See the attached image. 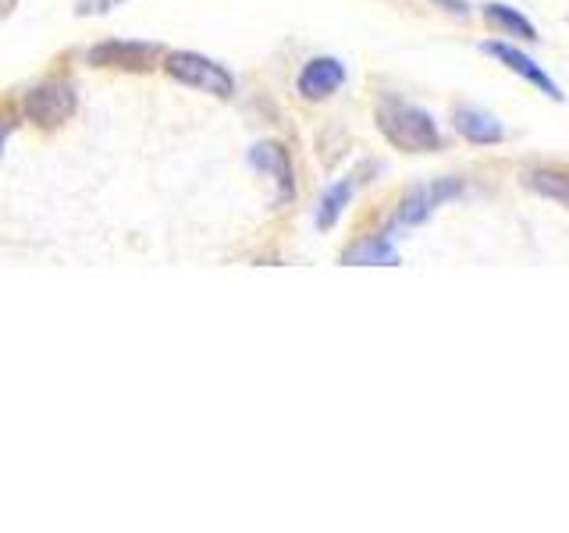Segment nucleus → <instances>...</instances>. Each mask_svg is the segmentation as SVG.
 Instances as JSON below:
<instances>
[{
  "instance_id": "nucleus-2",
  "label": "nucleus",
  "mask_w": 569,
  "mask_h": 533,
  "mask_svg": "<svg viewBox=\"0 0 569 533\" xmlns=\"http://www.w3.org/2000/svg\"><path fill=\"white\" fill-rule=\"evenodd\" d=\"M164 71L182 86L200 89V93H210V97H231V93H236V79H231V71L224 64H218L213 58H203V53L174 50L164 58Z\"/></svg>"
},
{
  "instance_id": "nucleus-8",
  "label": "nucleus",
  "mask_w": 569,
  "mask_h": 533,
  "mask_svg": "<svg viewBox=\"0 0 569 533\" xmlns=\"http://www.w3.org/2000/svg\"><path fill=\"white\" fill-rule=\"evenodd\" d=\"M249 164L274 182V203H289L292 200V192H296L292 164H289V153H284L278 142H257V147L249 150Z\"/></svg>"
},
{
  "instance_id": "nucleus-1",
  "label": "nucleus",
  "mask_w": 569,
  "mask_h": 533,
  "mask_svg": "<svg viewBox=\"0 0 569 533\" xmlns=\"http://www.w3.org/2000/svg\"><path fill=\"white\" fill-rule=\"evenodd\" d=\"M378 129L381 135L399 147L406 153H435L441 150V132H438V121L420 111L413 103H396L388 100L378 107Z\"/></svg>"
},
{
  "instance_id": "nucleus-12",
  "label": "nucleus",
  "mask_w": 569,
  "mask_h": 533,
  "mask_svg": "<svg viewBox=\"0 0 569 533\" xmlns=\"http://www.w3.org/2000/svg\"><path fill=\"white\" fill-rule=\"evenodd\" d=\"M523 185L533 189L545 200H556L562 207H569V171L559 168H538V171H527L523 174Z\"/></svg>"
},
{
  "instance_id": "nucleus-5",
  "label": "nucleus",
  "mask_w": 569,
  "mask_h": 533,
  "mask_svg": "<svg viewBox=\"0 0 569 533\" xmlns=\"http://www.w3.org/2000/svg\"><path fill=\"white\" fill-rule=\"evenodd\" d=\"M480 50L491 53V58H498V61H502L509 71H516V76H520L523 82H530L533 89H541V93H545L548 100H556V103H562V100H566V93L559 89V82L551 79L538 61L527 58L523 50H516L512 43H480Z\"/></svg>"
},
{
  "instance_id": "nucleus-10",
  "label": "nucleus",
  "mask_w": 569,
  "mask_h": 533,
  "mask_svg": "<svg viewBox=\"0 0 569 533\" xmlns=\"http://www.w3.org/2000/svg\"><path fill=\"white\" fill-rule=\"evenodd\" d=\"M352 192H356V182L352 178H342V182H335L325 195H320V203H317V228L320 231H331L338 224V218H342L349 200H352Z\"/></svg>"
},
{
  "instance_id": "nucleus-13",
  "label": "nucleus",
  "mask_w": 569,
  "mask_h": 533,
  "mask_svg": "<svg viewBox=\"0 0 569 533\" xmlns=\"http://www.w3.org/2000/svg\"><path fill=\"white\" fill-rule=\"evenodd\" d=\"M485 18L502 32H509V36H520V40H538V29H533L530 18H523L509 4H485Z\"/></svg>"
},
{
  "instance_id": "nucleus-14",
  "label": "nucleus",
  "mask_w": 569,
  "mask_h": 533,
  "mask_svg": "<svg viewBox=\"0 0 569 533\" xmlns=\"http://www.w3.org/2000/svg\"><path fill=\"white\" fill-rule=\"evenodd\" d=\"M114 4H121V0H79L76 11L79 14H107Z\"/></svg>"
},
{
  "instance_id": "nucleus-9",
  "label": "nucleus",
  "mask_w": 569,
  "mask_h": 533,
  "mask_svg": "<svg viewBox=\"0 0 569 533\" xmlns=\"http://www.w3.org/2000/svg\"><path fill=\"white\" fill-rule=\"evenodd\" d=\"M452 124H456V132L462 139L477 142V147H495V142L506 139L502 121H498L495 114H488V111H480V107H456Z\"/></svg>"
},
{
  "instance_id": "nucleus-6",
  "label": "nucleus",
  "mask_w": 569,
  "mask_h": 533,
  "mask_svg": "<svg viewBox=\"0 0 569 533\" xmlns=\"http://www.w3.org/2000/svg\"><path fill=\"white\" fill-rule=\"evenodd\" d=\"M157 53L160 50L153 43H142V40H107L89 50V64L121 68V71H147Z\"/></svg>"
},
{
  "instance_id": "nucleus-4",
  "label": "nucleus",
  "mask_w": 569,
  "mask_h": 533,
  "mask_svg": "<svg viewBox=\"0 0 569 533\" xmlns=\"http://www.w3.org/2000/svg\"><path fill=\"white\" fill-rule=\"evenodd\" d=\"M459 192H462V182H456V178H438V182L417 185V189L409 192L406 200L399 203L396 221H399V224H420V221L431 218V213H435L441 203L456 200Z\"/></svg>"
},
{
  "instance_id": "nucleus-7",
  "label": "nucleus",
  "mask_w": 569,
  "mask_h": 533,
  "mask_svg": "<svg viewBox=\"0 0 569 533\" xmlns=\"http://www.w3.org/2000/svg\"><path fill=\"white\" fill-rule=\"evenodd\" d=\"M349 71L338 58H313L307 61V68L299 71V97L302 100H328L331 93L346 86Z\"/></svg>"
},
{
  "instance_id": "nucleus-3",
  "label": "nucleus",
  "mask_w": 569,
  "mask_h": 533,
  "mask_svg": "<svg viewBox=\"0 0 569 533\" xmlns=\"http://www.w3.org/2000/svg\"><path fill=\"white\" fill-rule=\"evenodd\" d=\"M76 107H79V97L71 82H40L22 97L26 121H32L36 129H58V124H64L76 114Z\"/></svg>"
},
{
  "instance_id": "nucleus-11",
  "label": "nucleus",
  "mask_w": 569,
  "mask_h": 533,
  "mask_svg": "<svg viewBox=\"0 0 569 533\" xmlns=\"http://www.w3.org/2000/svg\"><path fill=\"white\" fill-rule=\"evenodd\" d=\"M346 263L349 266H367V263H373V266H396L399 263V249L391 245L385 235L363 239V242H356L346 253Z\"/></svg>"
}]
</instances>
